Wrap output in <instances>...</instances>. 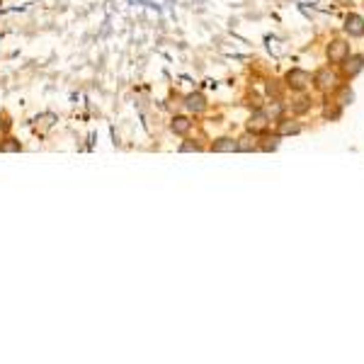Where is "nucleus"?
<instances>
[{
    "mask_svg": "<svg viewBox=\"0 0 364 364\" xmlns=\"http://www.w3.org/2000/svg\"><path fill=\"white\" fill-rule=\"evenodd\" d=\"M313 88H316L318 93H335L337 88H340V75L330 68V66H323V68H318L316 73H313Z\"/></svg>",
    "mask_w": 364,
    "mask_h": 364,
    "instance_id": "obj_1",
    "label": "nucleus"
},
{
    "mask_svg": "<svg viewBox=\"0 0 364 364\" xmlns=\"http://www.w3.org/2000/svg\"><path fill=\"white\" fill-rule=\"evenodd\" d=\"M352 51H350V44H347L345 39H330L326 47V56H328V63L330 66H340L350 56Z\"/></svg>",
    "mask_w": 364,
    "mask_h": 364,
    "instance_id": "obj_2",
    "label": "nucleus"
},
{
    "mask_svg": "<svg viewBox=\"0 0 364 364\" xmlns=\"http://www.w3.org/2000/svg\"><path fill=\"white\" fill-rule=\"evenodd\" d=\"M284 80H287V88H291L294 93H306L311 83H313V75L304 71V68H291Z\"/></svg>",
    "mask_w": 364,
    "mask_h": 364,
    "instance_id": "obj_3",
    "label": "nucleus"
},
{
    "mask_svg": "<svg viewBox=\"0 0 364 364\" xmlns=\"http://www.w3.org/2000/svg\"><path fill=\"white\" fill-rule=\"evenodd\" d=\"M342 29H345V34L350 39H362L364 37V17L362 15H357V12H350V15L345 17Z\"/></svg>",
    "mask_w": 364,
    "mask_h": 364,
    "instance_id": "obj_4",
    "label": "nucleus"
},
{
    "mask_svg": "<svg viewBox=\"0 0 364 364\" xmlns=\"http://www.w3.org/2000/svg\"><path fill=\"white\" fill-rule=\"evenodd\" d=\"M267 129H270V114L265 112V110H255L252 117L248 119V131L255 134V136H260V134H265Z\"/></svg>",
    "mask_w": 364,
    "mask_h": 364,
    "instance_id": "obj_5",
    "label": "nucleus"
},
{
    "mask_svg": "<svg viewBox=\"0 0 364 364\" xmlns=\"http://www.w3.org/2000/svg\"><path fill=\"white\" fill-rule=\"evenodd\" d=\"M340 68H342L345 78H357V75L364 71V56L362 54H350V56L340 63Z\"/></svg>",
    "mask_w": 364,
    "mask_h": 364,
    "instance_id": "obj_6",
    "label": "nucleus"
},
{
    "mask_svg": "<svg viewBox=\"0 0 364 364\" xmlns=\"http://www.w3.org/2000/svg\"><path fill=\"white\" fill-rule=\"evenodd\" d=\"M185 107L189 110V112L202 114V112L206 110V100H204V95H199V93L187 95V97H185Z\"/></svg>",
    "mask_w": 364,
    "mask_h": 364,
    "instance_id": "obj_7",
    "label": "nucleus"
},
{
    "mask_svg": "<svg viewBox=\"0 0 364 364\" xmlns=\"http://www.w3.org/2000/svg\"><path fill=\"white\" fill-rule=\"evenodd\" d=\"M299 131H301V124H299V121H294V119H282L277 134H280V136H296Z\"/></svg>",
    "mask_w": 364,
    "mask_h": 364,
    "instance_id": "obj_8",
    "label": "nucleus"
},
{
    "mask_svg": "<svg viewBox=\"0 0 364 364\" xmlns=\"http://www.w3.org/2000/svg\"><path fill=\"white\" fill-rule=\"evenodd\" d=\"M333 95H335V102H340L342 107L355 102V93H352V88H350V85H340Z\"/></svg>",
    "mask_w": 364,
    "mask_h": 364,
    "instance_id": "obj_9",
    "label": "nucleus"
},
{
    "mask_svg": "<svg viewBox=\"0 0 364 364\" xmlns=\"http://www.w3.org/2000/svg\"><path fill=\"white\" fill-rule=\"evenodd\" d=\"M340 117H342V104L335 102V100H333L330 104L326 102V107H323V119L326 121H337Z\"/></svg>",
    "mask_w": 364,
    "mask_h": 364,
    "instance_id": "obj_10",
    "label": "nucleus"
},
{
    "mask_svg": "<svg viewBox=\"0 0 364 364\" xmlns=\"http://www.w3.org/2000/svg\"><path fill=\"white\" fill-rule=\"evenodd\" d=\"M238 148V141L235 139H219L214 141V146H211V151H216V153H231V151Z\"/></svg>",
    "mask_w": 364,
    "mask_h": 364,
    "instance_id": "obj_11",
    "label": "nucleus"
},
{
    "mask_svg": "<svg viewBox=\"0 0 364 364\" xmlns=\"http://www.w3.org/2000/svg\"><path fill=\"white\" fill-rule=\"evenodd\" d=\"M235 141H238V148H235V151H255V148H258L255 134H250V131H248L243 139H235Z\"/></svg>",
    "mask_w": 364,
    "mask_h": 364,
    "instance_id": "obj_12",
    "label": "nucleus"
},
{
    "mask_svg": "<svg viewBox=\"0 0 364 364\" xmlns=\"http://www.w3.org/2000/svg\"><path fill=\"white\" fill-rule=\"evenodd\" d=\"M189 129H192V121L187 119V117H175V119H173V131H175V134L182 136V134H187Z\"/></svg>",
    "mask_w": 364,
    "mask_h": 364,
    "instance_id": "obj_13",
    "label": "nucleus"
},
{
    "mask_svg": "<svg viewBox=\"0 0 364 364\" xmlns=\"http://www.w3.org/2000/svg\"><path fill=\"white\" fill-rule=\"evenodd\" d=\"M280 134H274V136H265V143H258V148L260 151H277V146H280Z\"/></svg>",
    "mask_w": 364,
    "mask_h": 364,
    "instance_id": "obj_14",
    "label": "nucleus"
},
{
    "mask_svg": "<svg viewBox=\"0 0 364 364\" xmlns=\"http://www.w3.org/2000/svg\"><path fill=\"white\" fill-rule=\"evenodd\" d=\"M19 148V143H5L3 146V151H17Z\"/></svg>",
    "mask_w": 364,
    "mask_h": 364,
    "instance_id": "obj_15",
    "label": "nucleus"
}]
</instances>
